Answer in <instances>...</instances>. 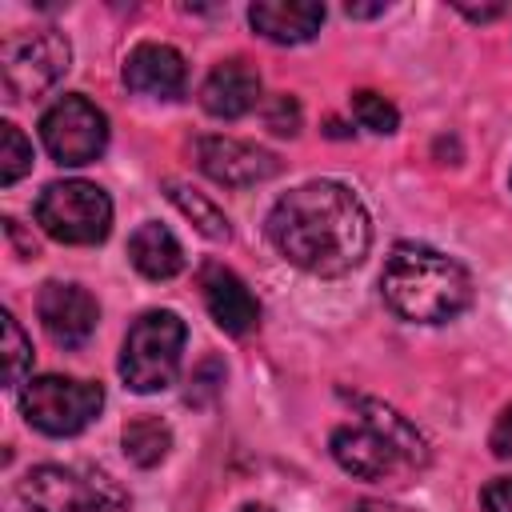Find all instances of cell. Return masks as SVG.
I'll return each instance as SVG.
<instances>
[{"label":"cell","mask_w":512,"mask_h":512,"mask_svg":"<svg viewBox=\"0 0 512 512\" xmlns=\"http://www.w3.org/2000/svg\"><path fill=\"white\" fill-rule=\"evenodd\" d=\"M268 240L288 264L312 276H344L368 256L372 220L340 180H308L272 204Z\"/></svg>","instance_id":"cell-1"},{"label":"cell","mask_w":512,"mask_h":512,"mask_svg":"<svg viewBox=\"0 0 512 512\" xmlns=\"http://www.w3.org/2000/svg\"><path fill=\"white\" fill-rule=\"evenodd\" d=\"M352 404L360 420L340 424L328 436V452L348 476L372 484H404L412 472L428 468V444L400 412L368 396H356Z\"/></svg>","instance_id":"cell-2"},{"label":"cell","mask_w":512,"mask_h":512,"mask_svg":"<svg viewBox=\"0 0 512 512\" xmlns=\"http://www.w3.org/2000/svg\"><path fill=\"white\" fill-rule=\"evenodd\" d=\"M384 304L412 324H448L472 304V276L428 244H396L380 272Z\"/></svg>","instance_id":"cell-3"},{"label":"cell","mask_w":512,"mask_h":512,"mask_svg":"<svg viewBox=\"0 0 512 512\" xmlns=\"http://www.w3.org/2000/svg\"><path fill=\"white\" fill-rule=\"evenodd\" d=\"M188 328L176 312L168 308H152L144 312L120 348V376L132 392L148 396V392H164L176 372H180V352H184Z\"/></svg>","instance_id":"cell-4"},{"label":"cell","mask_w":512,"mask_h":512,"mask_svg":"<svg viewBox=\"0 0 512 512\" xmlns=\"http://www.w3.org/2000/svg\"><path fill=\"white\" fill-rule=\"evenodd\" d=\"M20 496L32 512H128V496L112 476L72 464H40L20 480Z\"/></svg>","instance_id":"cell-5"},{"label":"cell","mask_w":512,"mask_h":512,"mask_svg":"<svg viewBox=\"0 0 512 512\" xmlns=\"http://www.w3.org/2000/svg\"><path fill=\"white\" fill-rule=\"evenodd\" d=\"M104 408V388L96 380L76 376H36L20 392L24 420L44 436H76L84 432Z\"/></svg>","instance_id":"cell-6"},{"label":"cell","mask_w":512,"mask_h":512,"mask_svg":"<svg viewBox=\"0 0 512 512\" xmlns=\"http://www.w3.org/2000/svg\"><path fill=\"white\" fill-rule=\"evenodd\" d=\"M36 224L60 244H100L112 228V200L88 180H56L36 200Z\"/></svg>","instance_id":"cell-7"},{"label":"cell","mask_w":512,"mask_h":512,"mask_svg":"<svg viewBox=\"0 0 512 512\" xmlns=\"http://www.w3.org/2000/svg\"><path fill=\"white\" fill-rule=\"evenodd\" d=\"M72 64V44L56 28L16 32L0 44V80L12 100L48 92Z\"/></svg>","instance_id":"cell-8"},{"label":"cell","mask_w":512,"mask_h":512,"mask_svg":"<svg viewBox=\"0 0 512 512\" xmlns=\"http://www.w3.org/2000/svg\"><path fill=\"white\" fill-rule=\"evenodd\" d=\"M40 140L56 164H92L108 144V116L80 92L60 96L40 116Z\"/></svg>","instance_id":"cell-9"},{"label":"cell","mask_w":512,"mask_h":512,"mask_svg":"<svg viewBox=\"0 0 512 512\" xmlns=\"http://www.w3.org/2000/svg\"><path fill=\"white\" fill-rule=\"evenodd\" d=\"M196 164L204 176H212L224 188H252L280 172V160L248 140L236 136H200L196 140Z\"/></svg>","instance_id":"cell-10"},{"label":"cell","mask_w":512,"mask_h":512,"mask_svg":"<svg viewBox=\"0 0 512 512\" xmlns=\"http://www.w3.org/2000/svg\"><path fill=\"white\" fill-rule=\"evenodd\" d=\"M36 316L48 332L52 344L60 348H80L88 344V336L96 332V320H100V308L92 300V292H84L80 284H60V280H48L36 296Z\"/></svg>","instance_id":"cell-11"},{"label":"cell","mask_w":512,"mask_h":512,"mask_svg":"<svg viewBox=\"0 0 512 512\" xmlns=\"http://www.w3.org/2000/svg\"><path fill=\"white\" fill-rule=\"evenodd\" d=\"M200 296H204L208 316H212L224 332H232V336H248V332L260 324V304H256V296L248 292V284H244L232 268H224V264H216V260H208V264L200 268Z\"/></svg>","instance_id":"cell-12"},{"label":"cell","mask_w":512,"mask_h":512,"mask_svg":"<svg viewBox=\"0 0 512 512\" xmlns=\"http://www.w3.org/2000/svg\"><path fill=\"white\" fill-rule=\"evenodd\" d=\"M124 84L136 96H148V100H176L184 92V84H188L184 56L172 44L144 40L124 60Z\"/></svg>","instance_id":"cell-13"},{"label":"cell","mask_w":512,"mask_h":512,"mask_svg":"<svg viewBox=\"0 0 512 512\" xmlns=\"http://www.w3.org/2000/svg\"><path fill=\"white\" fill-rule=\"evenodd\" d=\"M200 104L216 120H240L260 104V76L248 60L216 64L200 84Z\"/></svg>","instance_id":"cell-14"},{"label":"cell","mask_w":512,"mask_h":512,"mask_svg":"<svg viewBox=\"0 0 512 512\" xmlns=\"http://www.w3.org/2000/svg\"><path fill=\"white\" fill-rule=\"evenodd\" d=\"M248 24L272 44H304L324 24V4L316 0H260L248 8Z\"/></svg>","instance_id":"cell-15"},{"label":"cell","mask_w":512,"mask_h":512,"mask_svg":"<svg viewBox=\"0 0 512 512\" xmlns=\"http://www.w3.org/2000/svg\"><path fill=\"white\" fill-rule=\"evenodd\" d=\"M128 260L148 280H172L184 268V248L164 224L148 220L128 236Z\"/></svg>","instance_id":"cell-16"},{"label":"cell","mask_w":512,"mask_h":512,"mask_svg":"<svg viewBox=\"0 0 512 512\" xmlns=\"http://www.w3.org/2000/svg\"><path fill=\"white\" fill-rule=\"evenodd\" d=\"M120 444H124V456H128L136 468H156V464L168 456V448H172V432H168L164 420L140 416V420L124 424Z\"/></svg>","instance_id":"cell-17"},{"label":"cell","mask_w":512,"mask_h":512,"mask_svg":"<svg viewBox=\"0 0 512 512\" xmlns=\"http://www.w3.org/2000/svg\"><path fill=\"white\" fill-rule=\"evenodd\" d=\"M164 188H168V200H172L208 240H228V236H232L228 216H224L208 196H200L196 188H188V184H180V180H164Z\"/></svg>","instance_id":"cell-18"},{"label":"cell","mask_w":512,"mask_h":512,"mask_svg":"<svg viewBox=\"0 0 512 512\" xmlns=\"http://www.w3.org/2000/svg\"><path fill=\"white\" fill-rule=\"evenodd\" d=\"M0 328H4V344H0V356H4V384L16 388V384H24V376H28V368H32V344H28V336L20 332V324H16L12 312L0 316Z\"/></svg>","instance_id":"cell-19"},{"label":"cell","mask_w":512,"mask_h":512,"mask_svg":"<svg viewBox=\"0 0 512 512\" xmlns=\"http://www.w3.org/2000/svg\"><path fill=\"white\" fill-rule=\"evenodd\" d=\"M352 116L360 120V128H368V132H376V136H388V132H396V124H400L396 104H392L388 96L372 92V88L352 92Z\"/></svg>","instance_id":"cell-20"},{"label":"cell","mask_w":512,"mask_h":512,"mask_svg":"<svg viewBox=\"0 0 512 512\" xmlns=\"http://www.w3.org/2000/svg\"><path fill=\"white\" fill-rule=\"evenodd\" d=\"M32 168V144L16 124H0V184H16Z\"/></svg>","instance_id":"cell-21"},{"label":"cell","mask_w":512,"mask_h":512,"mask_svg":"<svg viewBox=\"0 0 512 512\" xmlns=\"http://www.w3.org/2000/svg\"><path fill=\"white\" fill-rule=\"evenodd\" d=\"M224 384V364L220 360H204L188 384V404H208Z\"/></svg>","instance_id":"cell-22"},{"label":"cell","mask_w":512,"mask_h":512,"mask_svg":"<svg viewBox=\"0 0 512 512\" xmlns=\"http://www.w3.org/2000/svg\"><path fill=\"white\" fill-rule=\"evenodd\" d=\"M268 128L276 132V136H296L300 132V104H296V96H272V104H268Z\"/></svg>","instance_id":"cell-23"},{"label":"cell","mask_w":512,"mask_h":512,"mask_svg":"<svg viewBox=\"0 0 512 512\" xmlns=\"http://www.w3.org/2000/svg\"><path fill=\"white\" fill-rule=\"evenodd\" d=\"M480 508L484 512H512V476H496L480 488Z\"/></svg>","instance_id":"cell-24"},{"label":"cell","mask_w":512,"mask_h":512,"mask_svg":"<svg viewBox=\"0 0 512 512\" xmlns=\"http://www.w3.org/2000/svg\"><path fill=\"white\" fill-rule=\"evenodd\" d=\"M488 444H492V452L500 456V460H512V404L496 416V424H492V436H488Z\"/></svg>","instance_id":"cell-25"},{"label":"cell","mask_w":512,"mask_h":512,"mask_svg":"<svg viewBox=\"0 0 512 512\" xmlns=\"http://www.w3.org/2000/svg\"><path fill=\"white\" fill-rule=\"evenodd\" d=\"M456 8L468 16V20H496L500 12H504V4H488V8H472V4H464V0H456Z\"/></svg>","instance_id":"cell-26"},{"label":"cell","mask_w":512,"mask_h":512,"mask_svg":"<svg viewBox=\"0 0 512 512\" xmlns=\"http://www.w3.org/2000/svg\"><path fill=\"white\" fill-rule=\"evenodd\" d=\"M352 512H416L408 504H392V500H360Z\"/></svg>","instance_id":"cell-27"},{"label":"cell","mask_w":512,"mask_h":512,"mask_svg":"<svg viewBox=\"0 0 512 512\" xmlns=\"http://www.w3.org/2000/svg\"><path fill=\"white\" fill-rule=\"evenodd\" d=\"M344 12H348V16H380V12H384V4H348Z\"/></svg>","instance_id":"cell-28"},{"label":"cell","mask_w":512,"mask_h":512,"mask_svg":"<svg viewBox=\"0 0 512 512\" xmlns=\"http://www.w3.org/2000/svg\"><path fill=\"white\" fill-rule=\"evenodd\" d=\"M240 512H272V508H264V504H244Z\"/></svg>","instance_id":"cell-29"}]
</instances>
